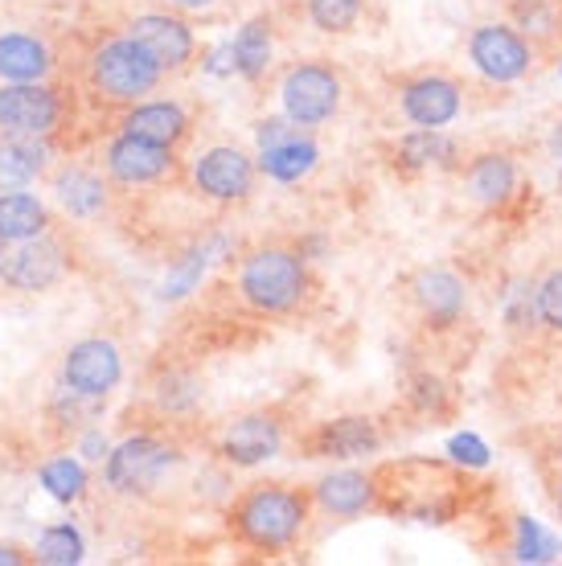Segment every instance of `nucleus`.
I'll return each instance as SVG.
<instances>
[{
    "instance_id": "obj_1",
    "label": "nucleus",
    "mask_w": 562,
    "mask_h": 566,
    "mask_svg": "<svg viewBox=\"0 0 562 566\" xmlns=\"http://www.w3.org/2000/svg\"><path fill=\"white\" fill-rule=\"evenodd\" d=\"M378 513L419 525H448L465 513L472 496V476L456 460L403 455L374 468Z\"/></svg>"
},
{
    "instance_id": "obj_2",
    "label": "nucleus",
    "mask_w": 562,
    "mask_h": 566,
    "mask_svg": "<svg viewBox=\"0 0 562 566\" xmlns=\"http://www.w3.org/2000/svg\"><path fill=\"white\" fill-rule=\"evenodd\" d=\"M312 513V493L295 484H251L247 493L230 505V530L242 546L259 554H283L292 551Z\"/></svg>"
},
{
    "instance_id": "obj_3",
    "label": "nucleus",
    "mask_w": 562,
    "mask_h": 566,
    "mask_svg": "<svg viewBox=\"0 0 562 566\" xmlns=\"http://www.w3.org/2000/svg\"><path fill=\"white\" fill-rule=\"evenodd\" d=\"M239 296L263 316L295 312L309 296V263L300 251H288V247H259L242 259Z\"/></svg>"
},
{
    "instance_id": "obj_4",
    "label": "nucleus",
    "mask_w": 562,
    "mask_h": 566,
    "mask_svg": "<svg viewBox=\"0 0 562 566\" xmlns=\"http://www.w3.org/2000/svg\"><path fill=\"white\" fill-rule=\"evenodd\" d=\"M160 78H165V66L132 33L103 42L91 57V83L103 99L112 103H140V95L156 91Z\"/></svg>"
},
{
    "instance_id": "obj_5",
    "label": "nucleus",
    "mask_w": 562,
    "mask_h": 566,
    "mask_svg": "<svg viewBox=\"0 0 562 566\" xmlns=\"http://www.w3.org/2000/svg\"><path fill=\"white\" fill-rule=\"evenodd\" d=\"M468 62L477 66L489 83L506 86L521 83L525 74L534 71L538 50L509 21H480L472 33H468Z\"/></svg>"
},
{
    "instance_id": "obj_6",
    "label": "nucleus",
    "mask_w": 562,
    "mask_h": 566,
    "mask_svg": "<svg viewBox=\"0 0 562 566\" xmlns=\"http://www.w3.org/2000/svg\"><path fill=\"white\" fill-rule=\"evenodd\" d=\"M341 74L329 62H300L280 86L283 115L300 128H321L341 112Z\"/></svg>"
},
{
    "instance_id": "obj_7",
    "label": "nucleus",
    "mask_w": 562,
    "mask_h": 566,
    "mask_svg": "<svg viewBox=\"0 0 562 566\" xmlns=\"http://www.w3.org/2000/svg\"><path fill=\"white\" fill-rule=\"evenodd\" d=\"M173 464H177V452H173L165 439L132 436L119 448L107 452V484L124 496H144L165 481V472Z\"/></svg>"
},
{
    "instance_id": "obj_8",
    "label": "nucleus",
    "mask_w": 562,
    "mask_h": 566,
    "mask_svg": "<svg viewBox=\"0 0 562 566\" xmlns=\"http://www.w3.org/2000/svg\"><path fill=\"white\" fill-rule=\"evenodd\" d=\"M66 275V251L45 234L0 242V280L17 292H50Z\"/></svg>"
},
{
    "instance_id": "obj_9",
    "label": "nucleus",
    "mask_w": 562,
    "mask_h": 566,
    "mask_svg": "<svg viewBox=\"0 0 562 566\" xmlns=\"http://www.w3.org/2000/svg\"><path fill=\"white\" fill-rule=\"evenodd\" d=\"M254 181H259V165L242 148H230V144H218V148H210V153H201L194 160L197 193L210 201L251 198Z\"/></svg>"
},
{
    "instance_id": "obj_10",
    "label": "nucleus",
    "mask_w": 562,
    "mask_h": 566,
    "mask_svg": "<svg viewBox=\"0 0 562 566\" xmlns=\"http://www.w3.org/2000/svg\"><path fill=\"white\" fill-rule=\"evenodd\" d=\"M398 107L415 128H448L465 112V91L448 74H415L398 86Z\"/></svg>"
},
{
    "instance_id": "obj_11",
    "label": "nucleus",
    "mask_w": 562,
    "mask_h": 566,
    "mask_svg": "<svg viewBox=\"0 0 562 566\" xmlns=\"http://www.w3.org/2000/svg\"><path fill=\"white\" fill-rule=\"evenodd\" d=\"M124 378V357L112 340L86 337L71 345V354L62 361V382L86 398H107Z\"/></svg>"
},
{
    "instance_id": "obj_12",
    "label": "nucleus",
    "mask_w": 562,
    "mask_h": 566,
    "mask_svg": "<svg viewBox=\"0 0 562 566\" xmlns=\"http://www.w3.org/2000/svg\"><path fill=\"white\" fill-rule=\"evenodd\" d=\"M300 448L309 452V460H357L382 448V427L370 415H341V419L312 427L300 439Z\"/></svg>"
},
{
    "instance_id": "obj_13",
    "label": "nucleus",
    "mask_w": 562,
    "mask_h": 566,
    "mask_svg": "<svg viewBox=\"0 0 562 566\" xmlns=\"http://www.w3.org/2000/svg\"><path fill=\"white\" fill-rule=\"evenodd\" d=\"M410 300L419 308L423 325L444 333V328L460 325V316L468 308V287L448 268H419L410 275Z\"/></svg>"
},
{
    "instance_id": "obj_14",
    "label": "nucleus",
    "mask_w": 562,
    "mask_h": 566,
    "mask_svg": "<svg viewBox=\"0 0 562 566\" xmlns=\"http://www.w3.org/2000/svg\"><path fill=\"white\" fill-rule=\"evenodd\" d=\"M280 448H283V423L268 411L239 415L218 436V455L235 468L268 464L271 455H280Z\"/></svg>"
},
{
    "instance_id": "obj_15",
    "label": "nucleus",
    "mask_w": 562,
    "mask_h": 566,
    "mask_svg": "<svg viewBox=\"0 0 562 566\" xmlns=\"http://www.w3.org/2000/svg\"><path fill=\"white\" fill-rule=\"evenodd\" d=\"M62 115V103L42 83L0 86V128L9 136H50Z\"/></svg>"
},
{
    "instance_id": "obj_16",
    "label": "nucleus",
    "mask_w": 562,
    "mask_h": 566,
    "mask_svg": "<svg viewBox=\"0 0 562 566\" xmlns=\"http://www.w3.org/2000/svg\"><path fill=\"white\" fill-rule=\"evenodd\" d=\"M312 505H321L329 517H362L378 513V489H374V468H337L312 484Z\"/></svg>"
},
{
    "instance_id": "obj_17",
    "label": "nucleus",
    "mask_w": 562,
    "mask_h": 566,
    "mask_svg": "<svg viewBox=\"0 0 562 566\" xmlns=\"http://www.w3.org/2000/svg\"><path fill=\"white\" fill-rule=\"evenodd\" d=\"M107 172H112L119 185H153L173 172V148L119 132V136L107 144Z\"/></svg>"
},
{
    "instance_id": "obj_18",
    "label": "nucleus",
    "mask_w": 562,
    "mask_h": 566,
    "mask_svg": "<svg viewBox=\"0 0 562 566\" xmlns=\"http://www.w3.org/2000/svg\"><path fill=\"white\" fill-rule=\"evenodd\" d=\"M132 38L148 45V54L165 66V71H181L194 62V29L173 13H144L132 21Z\"/></svg>"
},
{
    "instance_id": "obj_19",
    "label": "nucleus",
    "mask_w": 562,
    "mask_h": 566,
    "mask_svg": "<svg viewBox=\"0 0 562 566\" xmlns=\"http://www.w3.org/2000/svg\"><path fill=\"white\" fill-rule=\"evenodd\" d=\"M465 185H468V198L485 206V210H501L513 201L518 193V160L509 153H477L465 165Z\"/></svg>"
},
{
    "instance_id": "obj_20",
    "label": "nucleus",
    "mask_w": 562,
    "mask_h": 566,
    "mask_svg": "<svg viewBox=\"0 0 562 566\" xmlns=\"http://www.w3.org/2000/svg\"><path fill=\"white\" fill-rule=\"evenodd\" d=\"M119 128H124L127 136H140V140H148V144L177 148V144L189 136V115H185L181 103H173V99L132 103Z\"/></svg>"
},
{
    "instance_id": "obj_21",
    "label": "nucleus",
    "mask_w": 562,
    "mask_h": 566,
    "mask_svg": "<svg viewBox=\"0 0 562 566\" xmlns=\"http://www.w3.org/2000/svg\"><path fill=\"white\" fill-rule=\"evenodd\" d=\"M506 21L534 45L538 57L562 50V4L559 0H509Z\"/></svg>"
},
{
    "instance_id": "obj_22",
    "label": "nucleus",
    "mask_w": 562,
    "mask_h": 566,
    "mask_svg": "<svg viewBox=\"0 0 562 566\" xmlns=\"http://www.w3.org/2000/svg\"><path fill=\"white\" fill-rule=\"evenodd\" d=\"M394 160H398L403 172H436L451 169L460 160V148H456L451 136H444V128H415L398 140Z\"/></svg>"
},
{
    "instance_id": "obj_23",
    "label": "nucleus",
    "mask_w": 562,
    "mask_h": 566,
    "mask_svg": "<svg viewBox=\"0 0 562 566\" xmlns=\"http://www.w3.org/2000/svg\"><path fill=\"white\" fill-rule=\"evenodd\" d=\"M50 71V50L29 33H0V78L4 83H42Z\"/></svg>"
},
{
    "instance_id": "obj_24",
    "label": "nucleus",
    "mask_w": 562,
    "mask_h": 566,
    "mask_svg": "<svg viewBox=\"0 0 562 566\" xmlns=\"http://www.w3.org/2000/svg\"><path fill=\"white\" fill-rule=\"evenodd\" d=\"M50 148L42 144V136H9L0 140V189H13V185L33 181L45 169Z\"/></svg>"
},
{
    "instance_id": "obj_25",
    "label": "nucleus",
    "mask_w": 562,
    "mask_h": 566,
    "mask_svg": "<svg viewBox=\"0 0 562 566\" xmlns=\"http://www.w3.org/2000/svg\"><path fill=\"white\" fill-rule=\"evenodd\" d=\"M45 227H50V213L33 193L0 189V242L33 239V234H45Z\"/></svg>"
},
{
    "instance_id": "obj_26",
    "label": "nucleus",
    "mask_w": 562,
    "mask_h": 566,
    "mask_svg": "<svg viewBox=\"0 0 562 566\" xmlns=\"http://www.w3.org/2000/svg\"><path fill=\"white\" fill-rule=\"evenodd\" d=\"M230 57H235V71L247 83H259L271 66V21L268 17H251L247 25L235 33L230 42Z\"/></svg>"
},
{
    "instance_id": "obj_27",
    "label": "nucleus",
    "mask_w": 562,
    "mask_h": 566,
    "mask_svg": "<svg viewBox=\"0 0 562 566\" xmlns=\"http://www.w3.org/2000/svg\"><path fill=\"white\" fill-rule=\"evenodd\" d=\"M316 160H321L316 144H312L309 136H292V140L263 148V156H259V169L268 172V177H275V181L292 185V181H300V177H309V172L316 169Z\"/></svg>"
},
{
    "instance_id": "obj_28",
    "label": "nucleus",
    "mask_w": 562,
    "mask_h": 566,
    "mask_svg": "<svg viewBox=\"0 0 562 566\" xmlns=\"http://www.w3.org/2000/svg\"><path fill=\"white\" fill-rule=\"evenodd\" d=\"M54 193L58 201L74 213V218H98L107 210V189L98 181L95 172L86 169H62L54 177Z\"/></svg>"
},
{
    "instance_id": "obj_29",
    "label": "nucleus",
    "mask_w": 562,
    "mask_h": 566,
    "mask_svg": "<svg viewBox=\"0 0 562 566\" xmlns=\"http://www.w3.org/2000/svg\"><path fill=\"white\" fill-rule=\"evenodd\" d=\"M83 534L74 530L71 522H62V525H50L42 538H38V563L45 566H74V563H83Z\"/></svg>"
},
{
    "instance_id": "obj_30",
    "label": "nucleus",
    "mask_w": 562,
    "mask_h": 566,
    "mask_svg": "<svg viewBox=\"0 0 562 566\" xmlns=\"http://www.w3.org/2000/svg\"><path fill=\"white\" fill-rule=\"evenodd\" d=\"M42 489L54 501H79L86 489V468L74 455H54L42 464Z\"/></svg>"
},
{
    "instance_id": "obj_31",
    "label": "nucleus",
    "mask_w": 562,
    "mask_h": 566,
    "mask_svg": "<svg viewBox=\"0 0 562 566\" xmlns=\"http://www.w3.org/2000/svg\"><path fill=\"white\" fill-rule=\"evenodd\" d=\"M534 300H538V325L547 328L550 337H562V263L550 268L534 283Z\"/></svg>"
},
{
    "instance_id": "obj_32",
    "label": "nucleus",
    "mask_w": 562,
    "mask_h": 566,
    "mask_svg": "<svg viewBox=\"0 0 562 566\" xmlns=\"http://www.w3.org/2000/svg\"><path fill=\"white\" fill-rule=\"evenodd\" d=\"M362 17V0H309V21L324 33H350Z\"/></svg>"
},
{
    "instance_id": "obj_33",
    "label": "nucleus",
    "mask_w": 562,
    "mask_h": 566,
    "mask_svg": "<svg viewBox=\"0 0 562 566\" xmlns=\"http://www.w3.org/2000/svg\"><path fill=\"white\" fill-rule=\"evenodd\" d=\"M513 551H518V558H534V563H550L559 546H554V538H550V534L542 530V525L530 522V517H521V522H518V546H513Z\"/></svg>"
},
{
    "instance_id": "obj_34",
    "label": "nucleus",
    "mask_w": 562,
    "mask_h": 566,
    "mask_svg": "<svg viewBox=\"0 0 562 566\" xmlns=\"http://www.w3.org/2000/svg\"><path fill=\"white\" fill-rule=\"evenodd\" d=\"M201 271H206V251H189V255L181 259V268L173 271V280L165 283V296H185Z\"/></svg>"
},
{
    "instance_id": "obj_35",
    "label": "nucleus",
    "mask_w": 562,
    "mask_h": 566,
    "mask_svg": "<svg viewBox=\"0 0 562 566\" xmlns=\"http://www.w3.org/2000/svg\"><path fill=\"white\" fill-rule=\"evenodd\" d=\"M448 452H451V460H456V464H468V468H480L485 460H489V448H485L477 436H456Z\"/></svg>"
},
{
    "instance_id": "obj_36",
    "label": "nucleus",
    "mask_w": 562,
    "mask_h": 566,
    "mask_svg": "<svg viewBox=\"0 0 562 566\" xmlns=\"http://www.w3.org/2000/svg\"><path fill=\"white\" fill-rule=\"evenodd\" d=\"M292 136H304V128H300V124H292L288 115H283V119H268V124H259V148L283 144V140H292Z\"/></svg>"
},
{
    "instance_id": "obj_37",
    "label": "nucleus",
    "mask_w": 562,
    "mask_h": 566,
    "mask_svg": "<svg viewBox=\"0 0 562 566\" xmlns=\"http://www.w3.org/2000/svg\"><path fill=\"white\" fill-rule=\"evenodd\" d=\"M107 452H112V448H107V439L98 436V431H86V439H83V455H86V460H103Z\"/></svg>"
},
{
    "instance_id": "obj_38",
    "label": "nucleus",
    "mask_w": 562,
    "mask_h": 566,
    "mask_svg": "<svg viewBox=\"0 0 562 566\" xmlns=\"http://www.w3.org/2000/svg\"><path fill=\"white\" fill-rule=\"evenodd\" d=\"M547 484H550V501H554V510H559V517H562V464L550 472Z\"/></svg>"
},
{
    "instance_id": "obj_39",
    "label": "nucleus",
    "mask_w": 562,
    "mask_h": 566,
    "mask_svg": "<svg viewBox=\"0 0 562 566\" xmlns=\"http://www.w3.org/2000/svg\"><path fill=\"white\" fill-rule=\"evenodd\" d=\"M169 4H177V9H189V13H194V9H210L214 0H169Z\"/></svg>"
},
{
    "instance_id": "obj_40",
    "label": "nucleus",
    "mask_w": 562,
    "mask_h": 566,
    "mask_svg": "<svg viewBox=\"0 0 562 566\" xmlns=\"http://www.w3.org/2000/svg\"><path fill=\"white\" fill-rule=\"evenodd\" d=\"M21 563V554L17 551H0V566H17Z\"/></svg>"
},
{
    "instance_id": "obj_41",
    "label": "nucleus",
    "mask_w": 562,
    "mask_h": 566,
    "mask_svg": "<svg viewBox=\"0 0 562 566\" xmlns=\"http://www.w3.org/2000/svg\"><path fill=\"white\" fill-rule=\"evenodd\" d=\"M559 4H562V0H559Z\"/></svg>"
}]
</instances>
